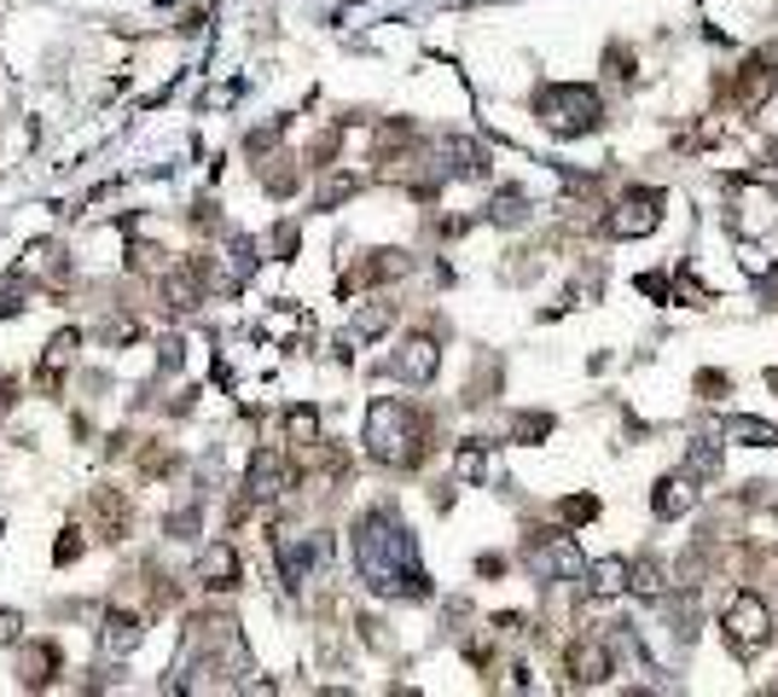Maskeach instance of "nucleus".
<instances>
[{
  "label": "nucleus",
  "instance_id": "f257e3e1",
  "mask_svg": "<svg viewBox=\"0 0 778 697\" xmlns=\"http://www.w3.org/2000/svg\"><path fill=\"white\" fill-rule=\"evenodd\" d=\"M430 442V419L407 401H378L366 419V454L378 465H419Z\"/></svg>",
  "mask_w": 778,
  "mask_h": 697
},
{
  "label": "nucleus",
  "instance_id": "f03ea898",
  "mask_svg": "<svg viewBox=\"0 0 778 697\" xmlns=\"http://www.w3.org/2000/svg\"><path fill=\"white\" fill-rule=\"evenodd\" d=\"M535 111L552 134L576 140V134H592L604 122V99L587 88V81H552V88L535 93Z\"/></svg>",
  "mask_w": 778,
  "mask_h": 697
},
{
  "label": "nucleus",
  "instance_id": "7ed1b4c3",
  "mask_svg": "<svg viewBox=\"0 0 778 697\" xmlns=\"http://www.w3.org/2000/svg\"><path fill=\"white\" fill-rule=\"evenodd\" d=\"M767 640H773V605L755 587H744L738 599L726 605V645L738 651V657H755Z\"/></svg>",
  "mask_w": 778,
  "mask_h": 697
},
{
  "label": "nucleus",
  "instance_id": "20e7f679",
  "mask_svg": "<svg viewBox=\"0 0 778 697\" xmlns=\"http://www.w3.org/2000/svg\"><path fill=\"white\" fill-rule=\"evenodd\" d=\"M732 210H726V228L738 233V239H762L773 233V221H778V192L762 187V180H732Z\"/></svg>",
  "mask_w": 778,
  "mask_h": 697
},
{
  "label": "nucleus",
  "instance_id": "39448f33",
  "mask_svg": "<svg viewBox=\"0 0 778 697\" xmlns=\"http://www.w3.org/2000/svg\"><path fill=\"white\" fill-rule=\"evenodd\" d=\"M529 569H535L541 582H576V576H587V558L576 552V541H569V535L546 529V535L529 541Z\"/></svg>",
  "mask_w": 778,
  "mask_h": 697
},
{
  "label": "nucleus",
  "instance_id": "423d86ee",
  "mask_svg": "<svg viewBox=\"0 0 778 697\" xmlns=\"http://www.w3.org/2000/svg\"><path fill=\"white\" fill-rule=\"evenodd\" d=\"M657 221H663V192L633 187V192H622L616 210L604 215V233L610 239H645V233H657Z\"/></svg>",
  "mask_w": 778,
  "mask_h": 697
},
{
  "label": "nucleus",
  "instance_id": "0eeeda50",
  "mask_svg": "<svg viewBox=\"0 0 778 697\" xmlns=\"http://www.w3.org/2000/svg\"><path fill=\"white\" fill-rule=\"evenodd\" d=\"M773 88H778V58L773 53H749L744 70L732 76V106H738V111H762L773 99Z\"/></svg>",
  "mask_w": 778,
  "mask_h": 697
},
{
  "label": "nucleus",
  "instance_id": "6e6552de",
  "mask_svg": "<svg viewBox=\"0 0 778 697\" xmlns=\"http://www.w3.org/2000/svg\"><path fill=\"white\" fill-rule=\"evenodd\" d=\"M436 366H442V348L430 343V338H407L396 355H389V378H401V384H430L436 378Z\"/></svg>",
  "mask_w": 778,
  "mask_h": 697
},
{
  "label": "nucleus",
  "instance_id": "1a4fd4ad",
  "mask_svg": "<svg viewBox=\"0 0 778 697\" xmlns=\"http://www.w3.org/2000/svg\"><path fill=\"white\" fill-rule=\"evenodd\" d=\"M569 681H576V686H604L610 681L604 640H576V645H569Z\"/></svg>",
  "mask_w": 778,
  "mask_h": 697
},
{
  "label": "nucleus",
  "instance_id": "9d476101",
  "mask_svg": "<svg viewBox=\"0 0 778 697\" xmlns=\"http://www.w3.org/2000/svg\"><path fill=\"white\" fill-rule=\"evenodd\" d=\"M691 506H698V483H691V471H680V477H663V483H657V495H651V511H657L663 523L686 518Z\"/></svg>",
  "mask_w": 778,
  "mask_h": 697
},
{
  "label": "nucleus",
  "instance_id": "9b49d317",
  "mask_svg": "<svg viewBox=\"0 0 778 697\" xmlns=\"http://www.w3.org/2000/svg\"><path fill=\"white\" fill-rule=\"evenodd\" d=\"M285 483H291V465H285V454L262 447V454L251 460V500H279Z\"/></svg>",
  "mask_w": 778,
  "mask_h": 697
},
{
  "label": "nucleus",
  "instance_id": "f8f14e48",
  "mask_svg": "<svg viewBox=\"0 0 778 697\" xmlns=\"http://www.w3.org/2000/svg\"><path fill=\"white\" fill-rule=\"evenodd\" d=\"M198 576H203V587H215V593H227V587H238V552H233L227 541H215L210 552H203V564H198Z\"/></svg>",
  "mask_w": 778,
  "mask_h": 697
},
{
  "label": "nucleus",
  "instance_id": "ddd939ff",
  "mask_svg": "<svg viewBox=\"0 0 778 697\" xmlns=\"http://www.w3.org/2000/svg\"><path fill=\"white\" fill-rule=\"evenodd\" d=\"M622 587H633V564L627 558H599L587 569V593H592V599H616Z\"/></svg>",
  "mask_w": 778,
  "mask_h": 697
},
{
  "label": "nucleus",
  "instance_id": "4468645a",
  "mask_svg": "<svg viewBox=\"0 0 778 697\" xmlns=\"http://www.w3.org/2000/svg\"><path fill=\"white\" fill-rule=\"evenodd\" d=\"M70 355H76V332H58V338L47 343V361H41V373H35V389H58V373L70 366Z\"/></svg>",
  "mask_w": 778,
  "mask_h": 697
},
{
  "label": "nucleus",
  "instance_id": "2eb2a0df",
  "mask_svg": "<svg viewBox=\"0 0 778 697\" xmlns=\"http://www.w3.org/2000/svg\"><path fill=\"white\" fill-rule=\"evenodd\" d=\"M58 668V645H30L24 657H18V674H24V686H47Z\"/></svg>",
  "mask_w": 778,
  "mask_h": 697
},
{
  "label": "nucleus",
  "instance_id": "dca6fc26",
  "mask_svg": "<svg viewBox=\"0 0 778 697\" xmlns=\"http://www.w3.org/2000/svg\"><path fill=\"white\" fill-rule=\"evenodd\" d=\"M633 593H640V599H663V593H668V569L657 558H640V564H633Z\"/></svg>",
  "mask_w": 778,
  "mask_h": 697
},
{
  "label": "nucleus",
  "instance_id": "f3484780",
  "mask_svg": "<svg viewBox=\"0 0 778 697\" xmlns=\"http://www.w3.org/2000/svg\"><path fill=\"white\" fill-rule=\"evenodd\" d=\"M105 640H111L116 651H134V645H140V617H134V610H111Z\"/></svg>",
  "mask_w": 778,
  "mask_h": 697
},
{
  "label": "nucleus",
  "instance_id": "a211bd4d",
  "mask_svg": "<svg viewBox=\"0 0 778 697\" xmlns=\"http://www.w3.org/2000/svg\"><path fill=\"white\" fill-rule=\"evenodd\" d=\"M389 320H396V302H378V309H366V314H360V320L349 325V343H366V338H378Z\"/></svg>",
  "mask_w": 778,
  "mask_h": 697
},
{
  "label": "nucleus",
  "instance_id": "6ab92c4d",
  "mask_svg": "<svg viewBox=\"0 0 778 697\" xmlns=\"http://www.w3.org/2000/svg\"><path fill=\"white\" fill-rule=\"evenodd\" d=\"M203 274V268H198ZM198 274H169L163 279V297H169V309H192L198 302Z\"/></svg>",
  "mask_w": 778,
  "mask_h": 697
},
{
  "label": "nucleus",
  "instance_id": "aec40b11",
  "mask_svg": "<svg viewBox=\"0 0 778 697\" xmlns=\"http://www.w3.org/2000/svg\"><path fill=\"white\" fill-rule=\"evenodd\" d=\"M529 210H523V192H500L494 203H488V221H500V228H518Z\"/></svg>",
  "mask_w": 778,
  "mask_h": 697
},
{
  "label": "nucleus",
  "instance_id": "412c9836",
  "mask_svg": "<svg viewBox=\"0 0 778 697\" xmlns=\"http://www.w3.org/2000/svg\"><path fill=\"white\" fill-rule=\"evenodd\" d=\"M558 511H564L569 523H592V518H599V500H592V495H569Z\"/></svg>",
  "mask_w": 778,
  "mask_h": 697
},
{
  "label": "nucleus",
  "instance_id": "4be33fe9",
  "mask_svg": "<svg viewBox=\"0 0 778 697\" xmlns=\"http://www.w3.org/2000/svg\"><path fill=\"white\" fill-rule=\"evenodd\" d=\"M546 430H552V419H546V413H523L518 424H511V436H518V442H541Z\"/></svg>",
  "mask_w": 778,
  "mask_h": 697
},
{
  "label": "nucleus",
  "instance_id": "5701e85b",
  "mask_svg": "<svg viewBox=\"0 0 778 697\" xmlns=\"http://www.w3.org/2000/svg\"><path fill=\"white\" fill-rule=\"evenodd\" d=\"M454 465H459V477H465V483H470V477H482V465H488V460H482V442H465Z\"/></svg>",
  "mask_w": 778,
  "mask_h": 697
},
{
  "label": "nucleus",
  "instance_id": "b1692460",
  "mask_svg": "<svg viewBox=\"0 0 778 697\" xmlns=\"http://www.w3.org/2000/svg\"><path fill=\"white\" fill-rule=\"evenodd\" d=\"M314 430H320V419L302 407V413H291V436H297V447H314Z\"/></svg>",
  "mask_w": 778,
  "mask_h": 697
},
{
  "label": "nucleus",
  "instance_id": "393cba45",
  "mask_svg": "<svg viewBox=\"0 0 778 697\" xmlns=\"http://www.w3.org/2000/svg\"><path fill=\"white\" fill-rule=\"evenodd\" d=\"M698 389L709 401H721V396H732V378H721V373H698Z\"/></svg>",
  "mask_w": 778,
  "mask_h": 697
},
{
  "label": "nucleus",
  "instance_id": "a878e982",
  "mask_svg": "<svg viewBox=\"0 0 778 697\" xmlns=\"http://www.w3.org/2000/svg\"><path fill=\"white\" fill-rule=\"evenodd\" d=\"M24 309V285H0V320Z\"/></svg>",
  "mask_w": 778,
  "mask_h": 697
},
{
  "label": "nucleus",
  "instance_id": "bb28decb",
  "mask_svg": "<svg viewBox=\"0 0 778 697\" xmlns=\"http://www.w3.org/2000/svg\"><path fill=\"white\" fill-rule=\"evenodd\" d=\"M355 192V180L349 175H332V180H325V192H320V203H337V198H349Z\"/></svg>",
  "mask_w": 778,
  "mask_h": 697
},
{
  "label": "nucleus",
  "instance_id": "cd10ccee",
  "mask_svg": "<svg viewBox=\"0 0 778 697\" xmlns=\"http://www.w3.org/2000/svg\"><path fill=\"white\" fill-rule=\"evenodd\" d=\"M12 640H24V622H18L12 610H0V645H12Z\"/></svg>",
  "mask_w": 778,
  "mask_h": 697
},
{
  "label": "nucleus",
  "instance_id": "c85d7f7f",
  "mask_svg": "<svg viewBox=\"0 0 778 697\" xmlns=\"http://www.w3.org/2000/svg\"><path fill=\"white\" fill-rule=\"evenodd\" d=\"M12 396H18V384H12V378H0V413L12 407Z\"/></svg>",
  "mask_w": 778,
  "mask_h": 697
}]
</instances>
